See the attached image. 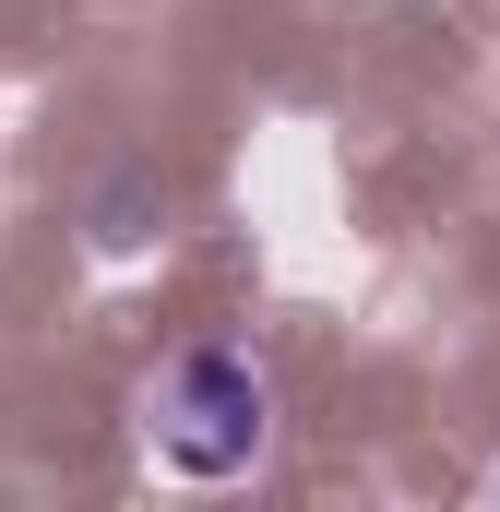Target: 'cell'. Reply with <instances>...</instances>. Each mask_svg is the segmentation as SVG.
Listing matches in <instances>:
<instances>
[{
  "label": "cell",
  "instance_id": "cell-1",
  "mask_svg": "<svg viewBox=\"0 0 500 512\" xmlns=\"http://www.w3.org/2000/svg\"><path fill=\"white\" fill-rule=\"evenodd\" d=\"M274 393L250 370L239 346H179L167 358V382L143 393V441H155V465H179V477H250L262 465V417Z\"/></svg>",
  "mask_w": 500,
  "mask_h": 512
}]
</instances>
